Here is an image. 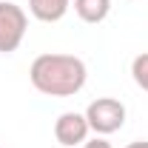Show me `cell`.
Instances as JSON below:
<instances>
[{
  "label": "cell",
  "instance_id": "1",
  "mask_svg": "<svg viewBox=\"0 0 148 148\" xmlns=\"http://www.w3.org/2000/svg\"><path fill=\"white\" fill-rule=\"evenodd\" d=\"M29 80L46 97H74L77 91H83V86L88 80V69L74 54L49 51V54L34 57V63L29 69Z\"/></svg>",
  "mask_w": 148,
  "mask_h": 148
},
{
  "label": "cell",
  "instance_id": "2",
  "mask_svg": "<svg viewBox=\"0 0 148 148\" xmlns=\"http://www.w3.org/2000/svg\"><path fill=\"white\" fill-rule=\"evenodd\" d=\"M86 120L97 137H108L125 125V106L114 97H97L86 108Z\"/></svg>",
  "mask_w": 148,
  "mask_h": 148
},
{
  "label": "cell",
  "instance_id": "3",
  "mask_svg": "<svg viewBox=\"0 0 148 148\" xmlns=\"http://www.w3.org/2000/svg\"><path fill=\"white\" fill-rule=\"evenodd\" d=\"M26 29H29V14L17 3L0 0V54L17 51L26 37Z\"/></svg>",
  "mask_w": 148,
  "mask_h": 148
},
{
  "label": "cell",
  "instance_id": "4",
  "mask_svg": "<svg viewBox=\"0 0 148 148\" xmlns=\"http://www.w3.org/2000/svg\"><path fill=\"white\" fill-rule=\"evenodd\" d=\"M88 134H91L88 120H86V114H80V111H63L54 120V140L63 148L83 145V143L88 140Z\"/></svg>",
  "mask_w": 148,
  "mask_h": 148
},
{
  "label": "cell",
  "instance_id": "5",
  "mask_svg": "<svg viewBox=\"0 0 148 148\" xmlns=\"http://www.w3.org/2000/svg\"><path fill=\"white\" fill-rule=\"evenodd\" d=\"M71 9V0H29V12L40 23H57Z\"/></svg>",
  "mask_w": 148,
  "mask_h": 148
},
{
  "label": "cell",
  "instance_id": "6",
  "mask_svg": "<svg viewBox=\"0 0 148 148\" xmlns=\"http://www.w3.org/2000/svg\"><path fill=\"white\" fill-rule=\"evenodd\" d=\"M74 12L83 23H103L111 12V0H74Z\"/></svg>",
  "mask_w": 148,
  "mask_h": 148
},
{
  "label": "cell",
  "instance_id": "7",
  "mask_svg": "<svg viewBox=\"0 0 148 148\" xmlns=\"http://www.w3.org/2000/svg\"><path fill=\"white\" fill-rule=\"evenodd\" d=\"M131 77L143 91H148V51H143L131 60Z\"/></svg>",
  "mask_w": 148,
  "mask_h": 148
},
{
  "label": "cell",
  "instance_id": "8",
  "mask_svg": "<svg viewBox=\"0 0 148 148\" xmlns=\"http://www.w3.org/2000/svg\"><path fill=\"white\" fill-rule=\"evenodd\" d=\"M83 148H114L108 140H103V137H94L91 143H83Z\"/></svg>",
  "mask_w": 148,
  "mask_h": 148
},
{
  "label": "cell",
  "instance_id": "9",
  "mask_svg": "<svg viewBox=\"0 0 148 148\" xmlns=\"http://www.w3.org/2000/svg\"><path fill=\"white\" fill-rule=\"evenodd\" d=\"M125 148H148V143H145V140H137V143H128Z\"/></svg>",
  "mask_w": 148,
  "mask_h": 148
}]
</instances>
